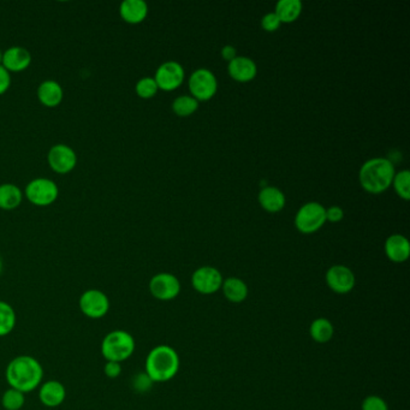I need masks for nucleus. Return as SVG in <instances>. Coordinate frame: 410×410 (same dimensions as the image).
Instances as JSON below:
<instances>
[{"instance_id":"nucleus-1","label":"nucleus","mask_w":410,"mask_h":410,"mask_svg":"<svg viewBox=\"0 0 410 410\" xmlns=\"http://www.w3.org/2000/svg\"><path fill=\"white\" fill-rule=\"evenodd\" d=\"M5 378L10 388L23 393H31L43 383V368L33 356L20 355L10 361Z\"/></svg>"},{"instance_id":"nucleus-2","label":"nucleus","mask_w":410,"mask_h":410,"mask_svg":"<svg viewBox=\"0 0 410 410\" xmlns=\"http://www.w3.org/2000/svg\"><path fill=\"white\" fill-rule=\"evenodd\" d=\"M180 356L170 346H158L147 355L145 373L153 383H167L180 371Z\"/></svg>"},{"instance_id":"nucleus-3","label":"nucleus","mask_w":410,"mask_h":410,"mask_svg":"<svg viewBox=\"0 0 410 410\" xmlns=\"http://www.w3.org/2000/svg\"><path fill=\"white\" fill-rule=\"evenodd\" d=\"M395 174L393 162L388 159H371L360 170V183L366 192L381 194L391 185Z\"/></svg>"},{"instance_id":"nucleus-4","label":"nucleus","mask_w":410,"mask_h":410,"mask_svg":"<svg viewBox=\"0 0 410 410\" xmlns=\"http://www.w3.org/2000/svg\"><path fill=\"white\" fill-rule=\"evenodd\" d=\"M136 348L133 336L125 330H113L104 337L101 354L106 361L122 363L132 358Z\"/></svg>"},{"instance_id":"nucleus-5","label":"nucleus","mask_w":410,"mask_h":410,"mask_svg":"<svg viewBox=\"0 0 410 410\" xmlns=\"http://www.w3.org/2000/svg\"><path fill=\"white\" fill-rule=\"evenodd\" d=\"M326 222V208L318 202H308L296 214L295 225L302 234H313Z\"/></svg>"},{"instance_id":"nucleus-6","label":"nucleus","mask_w":410,"mask_h":410,"mask_svg":"<svg viewBox=\"0 0 410 410\" xmlns=\"http://www.w3.org/2000/svg\"><path fill=\"white\" fill-rule=\"evenodd\" d=\"M27 199L38 207L50 206L58 199L59 189L55 182L48 178H35L26 187Z\"/></svg>"},{"instance_id":"nucleus-7","label":"nucleus","mask_w":410,"mask_h":410,"mask_svg":"<svg viewBox=\"0 0 410 410\" xmlns=\"http://www.w3.org/2000/svg\"><path fill=\"white\" fill-rule=\"evenodd\" d=\"M110 299L104 291L90 289L82 292L78 299V307L83 316L90 319H101L110 311Z\"/></svg>"},{"instance_id":"nucleus-8","label":"nucleus","mask_w":410,"mask_h":410,"mask_svg":"<svg viewBox=\"0 0 410 410\" xmlns=\"http://www.w3.org/2000/svg\"><path fill=\"white\" fill-rule=\"evenodd\" d=\"M189 90L192 92V98L197 99V101L210 100L218 90L217 78L210 70L199 69L189 78Z\"/></svg>"},{"instance_id":"nucleus-9","label":"nucleus","mask_w":410,"mask_h":410,"mask_svg":"<svg viewBox=\"0 0 410 410\" xmlns=\"http://www.w3.org/2000/svg\"><path fill=\"white\" fill-rule=\"evenodd\" d=\"M222 274L218 269L204 266L197 269L192 276V288L201 295H213L222 289Z\"/></svg>"},{"instance_id":"nucleus-10","label":"nucleus","mask_w":410,"mask_h":410,"mask_svg":"<svg viewBox=\"0 0 410 410\" xmlns=\"http://www.w3.org/2000/svg\"><path fill=\"white\" fill-rule=\"evenodd\" d=\"M150 291L154 299L159 301H171L180 295V279L171 274H155L150 279Z\"/></svg>"},{"instance_id":"nucleus-11","label":"nucleus","mask_w":410,"mask_h":410,"mask_svg":"<svg viewBox=\"0 0 410 410\" xmlns=\"http://www.w3.org/2000/svg\"><path fill=\"white\" fill-rule=\"evenodd\" d=\"M48 165L53 171L59 175H66L76 167L77 155L69 146L55 145L48 154Z\"/></svg>"},{"instance_id":"nucleus-12","label":"nucleus","mask_w":410,"mask_h":410,"mask_svg":"<svg viewBox=\"0 0 410 410\" xmlns=\"http://www.w3.org/2000/svg\"><path fill=\"white\" fill-rule=\"evenodd\" d=\"M355 282V274L346 266L334 265L326 272V284L331 290L339 295L351 292L354 289Z\"/></svg>"},{"instance_id":"nucleus-13","label":"nucleus","mask_w":410,"mask_h":410,"mask_svg":"<svg viewBox=\"0 0 410 410\" xmlns=\"http://www.w3.org/2000/svg\"><path fill=\"white\" fill-rule=\"evenodd\" d=\"M154 80L159 90L171 92L178 88L184 80V70L177 62H167L159 66Z\"/></svg>"},{"instance_id":"nucleus-14","label":"nucleus","mask_w":410,"mask_h":410,"mask_svg":"<svg viewBox=\"0 0 410 410\" xmlns=\"http://www.w3.org/2000/svg\"><path fill=\"white\" fill-rule=\"evenodd\" d=\"M66 398V389L60 381H52L41 383L38 386V400L48 408H56L63 404Z\"/></svg>"},{"instance_id":"nucleus-15","label":"nucleus","mask_w":410,"mask_h":410,"mask_svg":"<svg viewBox=\"0 0 410 410\" xmlns=\"http://www.w3.org/2000/svg\"><path fill=\"white\" fill-rule=\"evenodd\" d=\"M31 63V55L27 48L21 46H13L8 48L3 55V64L9 73H21L29 68Z\"/></svg>"},{"instance_id":"nucleus-16","label":"nucleus","mask_w":410,"mask_h":410,"mask_svg":"<svg viewBox=\"0 0 410 410\" xmlns=\"http://www.w3.org/2000/svg\"><path fill=\"white\" fill-rule=\"evenodd\" d=\"M229 73L237 82L252 81L257 76V68L254 60L247 57H236L229 63Z\"/></svg>"},{"instance_id":"nucleus-17","label":"nucleus","mask_w":410,"mask_h":410,"mask_svg":"<svg viewBox=\"0 0 410 410\" xmlns=\"http://www.w3.org/2000/svg\"><path fill=\"white\" fill-rule=\"evenodd\" d=\"M385 253L386 257L393 262H404L410 255L409 241L402 235L390 236L385 242Z\"/></svg>"},{"instance_id":"nucleus-18","label":"nucleus","mask_w":410,"mask_h":410,"mask_svg":"<svg viewBox=\"0 0 410 410\" xmlns=\"http://www.w3.org/2000/svg\"><path fill=\"white\" fill-rule=\"evenodd\" d=\"M120 17L130 24H139L148 15V6L143 0H125L120 8Z\"/></svg>"},{"instance_id":"nucleus-19","label":"nucleus","mask_w":410,"mask_h":410,"mask_svg":"<svg viewBox=\"0 0 410 410\" xmlns=\"http://www.w3.org/2000/svg\"><path fill=\"white\" fill-rule=\"evenodd\" d=\"M64 98V92L59 83L56 81H45L38 86V99L43 106H59Z\"/></svg>"},{"instance_id":"nucleus-20","label":"nucleus","mask_w":410,"mask_h":410,"mask_svg":"<svg viewBox=\"0 0 410 410\" xmlns=\"http://www.w3.org/2000/svg\"><path fill=\"white\" fill-rule=\"evenodd\" d=\"M222 294L232 304H242L248 297V286L239 278L230 277L222 281Z\"/></svg>"},{"instance_id":"nucleus-21","label":"nucleus","mask_w":410,"mask_h":410,"mask_svg":"<svg viewBox=\"0 0 410 410\" xmlns=\"http://www.w3.org/2000/svg\"><path fill=\"white\" fill-rule=\"evenodd\" d=\"M259 202L264 210L271 213H276L284 208L285 197L279 189L276 187H266L259 194Z\"/></svg>"},{"instance_id":"nucleus-22","label":"nucleus","mask_w":410,"mask_h":410,"mask_svg":"<svg viewBox=\"0 0 410 410\" xmlns=\"http://www.w3.org/2000/svg\"><path fill=\"white\" fill-rule=\"evenodd\" d=\"M23 200V194L17 185L5 183L0 185V208L11 211L17 208Z\"/></svg>"},{"instance_id":"nucleus-23","label":"nucleus","mask_w":410,"mask_h":410,"mask_svg":"<svg viewBox=\"0 0 410 410\" xmlns=\"http://www.w3.org/2000/svg\"><path fill=\"white\" fill-rule=\"evenodd\" d=\"M309 334L314 342L325 344L334 337V325L326 318H318L309 326Z\"/></svg>"},{"instance_id":"nucleus-24","label":"nucleus","mask_w":410,"mask_h":410,"mask_svg":"<svg viewBox=\"0 0 410 410\" xmlns=\"http://www.w3.org/2000/svg\"><path fill=\"white\" fill-rule=\"evenodd\" d=\"M302 11V3L299 0H281L278 1L274 13L281 23H291L299 18Z\"/></svg>"},{"instance_id":"nucleus-25","label":"nucleus","mask_w":410,"mask_h":410,"mask_svg":"<svg viewBox=\"0 0 410 410\" xmlns=\"http://www.w3.org/2000/svg\"><path fill=\"white\" fill-rule=\"evenodd\" d=\"M17 316L11 304L0 301V337H5L13 332L16 326Z\"/></svg>"},{"instance_id":"nucleus-26","label":"nucleus","mask_w":410,"mask_h":410,"mask_svg":"<svg viewBox=\"0 0 410 410\" xmlns=\"http://www.w3.org/2000/svg\"><path fill=\"white\" fill-rule=\"evenodd\" d=\"M26 393L9 388L1 396V406L5 410H21L26 403Z\"/></svg>"},{"instance_id":"nucleus-27","label":"nucleus","mask_w":410,"mask_h":410,"mask_svg":"<svg viewBox=\"0 0 410 410\" xmlns=\"http://www.w3.org/2000/svg\"><path fill=\"white\" fill-rule=\"evenodd\" d=\"M199 107V101L197 99L189 97V95H182L180 98L176 99L172 104V110L176 115L180 117H187L197 111Z\"/></svg>"},{"instance_id":"nucleus-28","label":"nucleus","mask_w":410,"mask_h":410,"mask_svg":"<svg viewBox=\"0 0 410 410\" xmlns=\"http://www.w3.org/2000/svg\"><path fill=\"white\" fill-rule=\"evenodd\" d=\"M393 183L398 197H401L404 200H409L410 172L408 170H403V171L398 172V174H395Z\"/></svg>"},{"instance_id":"nucleus-29","label":"nucleus","mask_w":410,"mask_h":410,"mask_svg":"<svg viewBox=\"0 0 410 410\" xmlns=\"http://www.w3.org/2000/svg\"><path fill=\"white\" fill-rule=\"evenodd\" d=\"M158 90V85L152 77H143L137 82L136 87H135L137 95L142 99L153 98L154 95L157 94Z\"/></svg>"},{"instance_id":"nucleus-30","label":"nucleus","mask_w":410,"mask_h":410,"mask_svg":"<svg viewBox=\"0 0 410 410\" xmlns=\"http://www.w3.org/2000/svg\"><path fill=\"white\" fill-rule=\"evenodd\" d=\"M362 410H389L388 403L379 396H368L362 402Z\"/></svg>"},{"instance_id":"nucleus-31","label":"nucleus","mask_w":410,"mask_h":410,"mask_svg":"<svg viewBox=\"0 0 410 410\" xmlns=\"http://www.w3.org/2000/svg\"><path fill=\"white\" fill-rule=\"evenodd\" d=\"M152 385H153V381H150V376H147L146 373H139L134 376L133 388L137 393L150 391Z\"/></svg>"},{"instance_id":"nucleus-32","label":"nucleus","mask_w":410,"mask_h":410,"mask_svg":"<svg viewBox=\"0 0 410 410\" xmlns=\"http://www.w3.org/2000/svg\"><path fill=\"white\" fill-rule=\"evenodd\" d=\"M281 24L282 23H281L279 18L274 13H267L261 20V27L266 31H274V30H277L281 27Z\"/></svg>"},{"instance_id":"nucleus-33","label":"nucleus","mask_w":410,"mask_h":410,"mask_svg":"<svg viewBox=\"0 0 410 410\" xmlns=\"http://www.w3.org/2000/svg\"><path fill=\"white\" fill-rule=\"evenodd\" d=\"M104 373L110 379L118 378L120 376V373H122V363L106 361L105 366H104Z\"/></svg>"},{"instance_id":"nucleus-34","label":"nucleus","mask_w":410,"mask_h":410,"mask_svg":"<svg viewBox=\"0 0 410 410\" xmlns=\"http://www.w3.org/2000/svg\"><path fill=\"white\" fill-rule=\"evenodd\" d=\"M11 86V76L6 69L0 65V95L4 94Z\"/></svg>"},{"instance_id":"nucleus-35","label":"nucleus","mask_w":410,"mask_h":410,"mask_svg":"<svg viewBox=\"0 0 410 410\" xmlns=\"http://www.w3.org/2000/svg\"><path fill=\"white\" fill-rule=\"evenodd\" d=\"M344 217V212H343L341 207L338 206H334V207H330L329 210H326V220H330L332 222H338L342 220Z\"/></svg>"},{"instance_id":"nucleus-36","label":"nucleus","mask_w":410,"mask_h":410,"mask_svg":"<svg viewBox=\"0 0 410 410\" xmlns=\"http://www.w3.org/2000/svg\"><path fill=\"white\" fill-rule=\"evenodd\" d=\"M222 57L224 59L230 63L231 60L235 59L236 57H237L235 48H234V46H230V45L224 46L222 50Z\"/></svg>"},{"instance_id":"nucleus-37","label":"nucleus","mask_w":410,"mask_h":410,"mask_svg":"<svg viewBox=\"0 0 410 410\" xmlns=\"http://www.w3.org/2000/svg\"><path fill=\"white\" fill-rule=\"evenodd\" d=\"M3 55H4V52H1L0 50V65L3 64Z\"/></svg>"},{"instance_id":"nucleus-38","label":"nucleus","mask_w":410,"mask_h":410,"mask_svg":"<svg viewBox=\"0 0 410 410\" xmlns=\"http://www.w3.org/2000/svg\"><path fill=\"white\" fill-rule=\"evenodd\" d=\"M1 269H3V262H1V257H0V274H1Z\"/></svg>"}]
</instances>
